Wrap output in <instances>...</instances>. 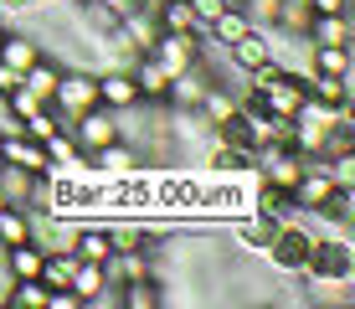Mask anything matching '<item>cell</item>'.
Instances as JSON below:
<instances>
[{"label":"cell","mask_w":355,"mask_h":309,"mask_svg":"<svg viewBox=\"0 0 355 309\" xmlns=\"http://www.w3.org/2000/svg\"><path fill=\"white\" fill-rule=\"evenodd\" d=\"M186 6H191V16L201 21V26H211V21L227 10V0H186Z\"/></svg>","instance_id":"obj_23"},{"label":"cell","mask_w":355,"mask_h":309,"mask_svg":"<svg viewBox=\"0 0 355 309\" xmlns=\"http://www.w3.org/2000/svg\"><path fill=\"white\" fill-rule=\"evenodd\" d=\"M304 274L314 283H350L355 278V247L350 232H335V237H314L309 258H304Z\"/></svg>","instance_id":"obj_1"},{"label":"cell","mask_w":355,"mask_h":309,"mask_svg":"<svg viewBox=\"0 0 355 309\" xmlns=\"http://www.w3.org/2000/svg\"><path fill=\"white\" fill-rule=\"evenodd\" d=\"M98 103L114 108V114H124V108H139V103H144L139 88H134V78H129V67H108V72H98Z\"/></svg>","instance_id":"obj_7"},{"label":"cell","mask_w":355,"mask_h":309,"mask_svg":"<svg viewBox=\"0 0 355 309\" xmlns=\"http://www.w3.org/2000/svg\"><path fill=\"white\" fill-rule=\"evenodd\" d=\"M129 78H134V88H139V98H150V103H165V88H170V72H165V67H160V62H155L150 52L129 62Z\"/></svg>","instance_id":"obj_9"},{"label":"cell","mask_w":355,"mask_h":309,"mask_svg":"<svg viewBox=\"0 0 355 309\" xmlns=\"http://www.w3.org/2000/svg\"><path fill=\"white\" fill-rule=\"evenodd\" d=\"M46 103L57 108L67 124L83 114V108H93L98 103V72H62V83H57V93L46 98Z\"/></svg>","instance_id":"obj_3"},{"label":"cell","mask_w":355,"mask_h":309,"mask_svg":"<svg viewBox=\"0 0 355 309\" xmlns=\"http://www.w3.org/2000/svg\"><path fill=\"white\" fill-rule=\"evenodd\" d=\"M304 67L309 72H329V78H350V47H309V62H304Z\"/></svg>","instance_id":"obj_14"},{"label":"cell","mask_w":355,"mask_h":309,"mask_svg":"<svg viewBox=\"0 0 355 309\" xmlns=\"http://www.w3.org/2000/svg\"><path fill=\"white\" fill-rule=\"evenodd\" d=\"M6 206H10V201H6V191H0V212H6Z\"/></svg>","instance_id":"obj_26"},{"label":"cell","mask_w":355,"mask_h":309,"mask_svg":"<svg viewBox=\"0 0 355 309\" xmlns=\"http://www.w3.org/2000/svg\"><path fill=\"white\" fill-rule=\"evenodd\" d=\"M103 283H108V268H103V263H88V258H78V263H72L67 289L78 294V299H93V294L103 289Z\"/></svg>","instance_id":"obj_17"},{"label":"cell","mask_w":355,"mask_h":309,"mask_svg":"<svg viewBox=\"0 0 355 309\" xmlns=\"http://www.w3.org/2000/svg\"><path fill=\"white\" fill-rule=\"evenodd\" d=\"M309 242H314V232L293 227V222H278V232L268 237V258H273V268L304 274V258H309Z\"/></svg>","instance_id":"obj_4"},{"label":"cell","mask_w":355,"mask_h":309,"mask_svg":"<svg viewBox=\"0 0 355 309\" xmlns=\"http://www.w3.org/2000/svg\"><path fill=\"white\" fill-rule=\"evenodd\" d=\"M227 6H242V0H227Z\"/></svg>","instance_id":"obj_27"},{"label":"cell","mask_w":355,"mask_h":309,"mask_svg":"<svg viewBox=\"0 0 355 309\" xmlns=\"http://www.w3.org/2000/svg\"><path fill=\"white\" fill-rule=\"evenodd\" d=\"M88 170L103 176V181H124V176H139V155H134L124 140H114V144H103V150L88 155Z\"/></svg>","instance_id":"obj_8"},{"label":"cell","mask_w":355,"mask_h":309,"mask_svg":"<svg viewBox=\"0 0 355 309\" xmlns=\"http://www.w3.org/2000/svg\"><path fill=\"white\" fill-rule=\"evenodd\" d=\"M72 253L78 258H88V263H108L114 258V237H108V227H83V232H72Z\"/></svg>","instance_id":"obj_12"},{"label":"cell","mask_w":355,"mask_h":309,"mask_svg":"<svg viewBox=\"0 0 355 309\" xmlns=\"http://www.w3.org/2000/svg\"><path fill=\"white\" fill-rule=\"evenodd\" d=\"M252 26V21L248 16H242V6H227L222 10V16H216L211 21V26H206V42H216V47H227V42H237V36L242 31H248Z\"/></svg>","instance_id":"obj_19"},{"label":"cell","mask_w":355,"mask_h":309,"mask_svg":"<svg viewBox=\"0 0 355 309\" xmlns=\"http://www.w3.org/2000/svg\"><path fill=\"white\" fill-rule=\"evenodd\" d=\"M304 42L309 47H350V10L345 16H309Z\"/></svg>","instance_id":"obj_10"},{"label":"cell","mask_w":355,"mask_h":309,"mask_svg":"<svg viewBox=\"0 0 355 309\" xmlns=\"http://www.w3.org/2000/svg\"><path fill=\"white\" fill-rule=\"evenodd\" d=\"M21 83H26L36 98H52V93H57V83H62V67H57V62H46V57H36L31 67L21 72Z\"/></svg>","instance_id":"obj_18"},{"label":"cell","mask_w":355,"mask_h":309,"mask_svg":"<svg viewBox=\"0 0 355 309\" xmlns=\"http://www.w3.org/2000/svg\"><path fill=\"white\" fill-rule=\"evenodd\" d=\"M309 98L329 108H350V78H329V72H309Z\"/></svg>","instance_id":"obj_16"},{"label":"cell","mask_w":355,"mask_h":309,"mask_svg":"<svg viewBox=\"0 0 355 309\" xmlns=\"http://www.w3.org/2000/svg\"><path fill=\"white\" fill-rule=\"evenodd\" d=\"M83 299L72 289H46V309H78Z\"/></svg>","instance_id":"obj_25"},{"label":"cell","mask_w":355,"mask_h":309,"mask_svg":"<svg viewBox=\"0 0 355 309\" xmlns=\"http://www.w3.org/2000/svg\"><path fill=\"white\" fill-rule=\"evenodd\" d=\"M304 6H309V16H345L350 0H304Z\"/></svg>","instance_id":"obj_24"},{"label":"cell","mask_w":355,"mask_h":309,"mask_svg":"<svg viewBox=\"0 0 355 309\" xmlns=\"http://www.w3.org/2000/svg\"><path fill=\"white\" fill-rule=\"evenodd\" d=\"M67 134L78 140V150H83V155H93V150H103V144L124 140V124H119V114H114V108L93 103V108H83V114L67 124Z\"/></svg>","instance_id":"obj_2"},{"label":"cell","mask_w":355,"mask_h":309,"mask_svg":"<svg viewBox=\"0 0 355 309\" xmlns=\"http://www.w3.org/2000/svg\"><path fill=\"white\" fill-rule=\"evenodd\" d=\"M222 52L232 57V67L258 72L263 62H273V57H278V47H273V36H268V26H248V31L237 36V42H227Z\"/></svg>","instance_id":"obj_5"},{"label":"cell","mask_w":355,"mask_h":309,"mask_svg":"<svg viewBox=\"0 0 355 309\" xmlns=\"http://www.w3.org/2000/svg\"><path fill=\"white\" fill-rule=\"evenodd\" d=\"M46 144V160H52V170H83L88 165V155L78 150V140H72L67 129H57L52 140H42Z\"/></svg>","instance_id":"obj_13"},{"label":"cell","mask_w":355,"mask_h":309,"mask_svg":"<svg viewBox=\"0 0 355 309\" xmlns=\"http://www.w3.org/2000/svg\"><path fill=\"white\" fill-rule=\"evenodd\" d=\"M0 160L6 165H21L26 176H52V160H46V144L31 140V134H0Z\"/></svg>","instance_id":"obj_6"},{"label":"cell","mask_w":355,"mask_h":309,"mask_svg":"<svg viewBox=\"0 0 355 309\" xmlns=\"http://www.w3.org/2000/svg\"><path fill=\"white\" fill-rule=\"evenodd\" d=\"M16 242H31V212L26 206H6L0 212V247H16Z\"/></svg>","instance_id":"obj_20"},{"label":"cell","mask_w":355,"mask_h":309,"mask_svg":"<svg viewBox=\"0 0 355 309\" xmlns=\"http://www.w3.org/2000/svg\"><path fill=\"white\" fill-rule=\"evenodd\" d=\"M278 6H284V0H242V16H248L252 26H278Z\"/></svg>","instance_id":"obj_22"},{"label":"cell","mask_w":355,"mask_h":309,"mask_svg":"<svg viewBox=\"0 0 355 309\" xmlns=\"http://www.w3.org/2000/svg\"><path fill=\"white\" fill-rule=\"evenodd\" d=\"M36 57H42V47H36V36H26V31H0V62H6V67L26 72V67H31Z\"/></svg>","instance_id":"obj_11"},{"label":"cell","mask_w":355,"mask_h":309,"mask_svg":"<svg viewBox=\"0 0 355 309\" xmlns=\"http://www.w3.org/2000/svg\"><path fill=\"white\" fill-rule=\"evenodd\" d=\"M42 253L46 247L42 242H16V247H6V268H10V278H36L42 274Z\"/></svg>","instance_id":"obj_15"},{"label":"cell","mask_w":355,"mask_h":309,"mask_svg":"<svg viewBox=\"0 0 355 309\" xmlns=\"http://www.w3.org/2000/svg\"><path fill=\"white\" fill-rule=\"evenodd\" d=\"M10 309H46V283L42 278H16V289L6 294Z\"/></svg>","instance_id":"obj_21"}]
</instances>
